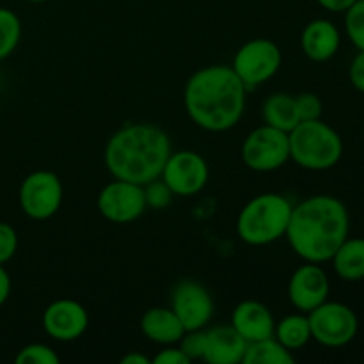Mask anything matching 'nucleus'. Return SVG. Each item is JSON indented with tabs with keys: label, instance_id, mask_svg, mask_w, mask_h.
Masks as SVG:
<instances>
[{
	"label": "nucleus",
	"instance_id": "f257e3e1",
	"mask_svg": "<svg viewBox=\"0 0 364 364\" xmlns=\"http://www.w3.org/2000/svg\"><path fill=\"white\" fill-rule=\"evenodd\" d=\"M247 87L231 66L213 64L188 77L183 105L199 128L213 134L237 127L245 112Z\"/></svg>",
	"mask_w": 364,
	"mask_h": 364
},
{
	"label": "nucleus",
	"instance_id": "f03ea898",
	"mask_svg": "<svg viewBox=\"0 0 364 364\" xmlns=\"http://www.w3.org/2000/svg\"><path fill=\"white\" fill-rule=\"evenodd\" d=\"M350 231V215L343 201L329 194L311 196L294 206L287 240L295 255L309 263L331 262Z\"/></svg>",
	"mask_w": 364,
	"mask_h": 364
},
{
	"label": "nucleus",
	"instance_id": "7ed1b4c3",
	"mask_svg": "<svg viewBox=\"0 0 364 364\" xmlns=\"http://www.w3.org/2000/svg\"><path fill=\"white\" fill-rule=\"evenodd\" d=\"M171 151L166 130L151 123H130L110 135L103 162L116 180L146 185L160 178Z\"/></svg>",
	"mask_w": 364,
	"mask_h": 364
},
{
	"label": "nucleus",
	"instance_id": "20e7f679",
	"mask_svg": "<svg viewBox=\"0 0 364 364\" xmlns=\"http://www.w3.org/2000/svg\"><path fill=\"white\" fill-rule=\"evenodd\" d=\"M294 205L276 192L258 194L244 205L237 219V233L252 247L270 245L287 235Z\"/></svg>",
	"mask_w": 364,
	"mask_h": 364
},
{
	"label": "nucleus",
	"instance_id": "39448f33",
	"mask_svg": "<svg viewBox=\"0 0 364 364\" xmlns=\"http://www.w3.org/2000/svg\"><path fill=\"white\" fill-rule=\"evenodd\" d=\"M290 160L306 171H327L338 166L343 156L341 135L320 119L301 121L291 132Z\"/></svg>",
	"mask_w": 364,
	"mask_h": 364
},
{
	"label": "nucleus",
	"instance_id": "423d86ee",
	"mask_svg": "<svg viewBox=\"0 0 364 364\" xmlns=\"http://www.w3.org/2000/svg\"><path fill=\"white\" fill-rule=\"evenodd\" d=\"M311 340L323 347H345L358 336L359 320L354 309L343 302L326 301L308 313Z\"/></svg>",
	"mask_w": 364,
	"mask_h": 364
},
{
	"label": "nucleus",
	"instance_id": "0eeeda50",
	"mask_svg": "<svg viewBox=\"0 0 364 364\" xmlns=\"http://www.w3.org/2000/svg\"><path fill=\"white\" fill-rule=\"evenodd\" d=\"M242 160L255 173H272L290 160L288 132L262 124L245 137L242 144Z\"/></svg>",
	"mask_w": 364,
	"mask_h": 364
},
{
	"label": "nucleus",
	"instance_id": "6e6552de",
	"mask_svg": "<svg viewBox=\"0 0 364 364\" xmlns=\"http://www.w3.org/2000/svg\"><path fill=\"white\" fill-rule=\"evenodd\" d=\"M283 63L281 48L267 38L244 43L235 53L231 68L247 89H255L276 77Z\"/></svg>",
	"mask_w": 364,
	"mask_h": 364
},
{
	"label": "nucleus",
	"instance_id": "1a4fd4ad",
	"mask_svg": "<svg viewBox=\"0 0 364 364\" xmlns=\"http://www.w3.org/2000/svg\"><path fill=\"white\" fill-rule=\"evenodd\" d=\"M63 181L52 171H34L21 181L18 191L20 208L28 219L46 220L63 205Z\"/></svg>",
	"mask_w": 364,
	"mask_h": 364
},
{
	"label": "nucleus",
	"instance_id": "9d476101",
	"mask_svg": "<svg viewBox=\"0 0 364 364\" xmlns=\"http://www.w3.org/2000/svg\"><path fill=\"white\" fill-rule=\"evenodd\" d=\"M98 212L103 219L112 224H130L146 212L144 187L127 180H116L107 183L96 199Z\"/></svg>",
	"mask_w": 364,
	"mask_h": 364
},
{
	"label": "nucleus",
	"instance_id": "9b49d317",
	"mask_svg": "<svg viewBox=\"0 0 364 364\" xmlns=\"http://www.w3.org/2000/svg\"><path fill=\"white\" fill-rule=\"evenodd\" d=\"M160 178L166 181L174 196L192 198L208 183L210 167L206 160L192 149L171 151Z\"/></svg>",
	"mask_w": 364,
	"mask_h": 364
},
{
	"label": "nucleus",
	"instance_id": "f8f14e48",
	"mask_svg": "<svg viewBox=\"0 0 364 364\" xmlns=\"http://www.w3.org/2000/svg\"><path fill=\"white\" fill-rule=\"evenodd\" d=\"M171 309L176 313L185 331L205 329L213 316V299L201 283L185 279L174 287Z\"/></svg>",
	"mask_w": 364,
	"mask_h": 364
},
{
	"label": "nucleus",
	"instance_id": "ddd939ff",
	"mask_svg": "<svg viewBox=\"0 0 364 364\" xmlns=\"http://www.w3.org/2000/svg\"><path fill=\"white\" fill-rule=\"evenodd\" d=\"M89 315L80 302L73 299H59L46 306L43 313V329L52 340L75 341L87 331Z\"/></svg>",
	"mask_w": 364,
	"mask_h": 364
},
{
	"label": "nucleus",
	"instance_id": "4468645a",
	"mask_svg": "<svg viewBox=\"0 0 364 364\" xmlns=\"http://www.w3.org/2000/svg\"><path fill=\"white\" fill-rule=\"evenodd\" d=\"M331 283L320 263L301 265L288 281V299L301 313H309L329 299Z\"/></svg>",
	"mask_w": 364,
	"mask_h": 364
},
{
	"label": "nucleus",
	"instance_id": "2eb2a0df",
	"mask_svg": "<svg viewBox=\"0 0 364 364\" xmlns=\"http://www.w3.org/2000/svg\"><path fill=\"white\" fill-rule=\"evenodd\" d=\"M231 326L247 343L274 336L276 320L263 302L244 301L231 313Z\"/></svg>",
	"mask_w": 364,
	"mask_h": 364
},
{
	"label": "nucleus",
	"instance_id": "dca6fc26",
	"mask_svg": "<svg viewBox=\"0 0 364 364\" xmlns=\"http://www.w3.org/2000/svg\"><path fill=\"white\" fill-rule=\"evenodd\" d=\"M247 341L233 329V326H215L205 331V355L210 364H238L245 354Z\"/></svg>",
	"mask_w": 364,
	"mask_h": 364
},
{
	"label": "nucleus",
	"instance_id": "f3484780",
	"mask_svg": "<svg viewBox=\"0 0 364 364\" xmlns=\"http://www.w3.org/2000/svg\"><path fill=\"white\" fill-rule=\"evenodd\" d=\"M341 36L336 25L326 18L309 21L301 34V48L308 59L315 63H326L338 53Z\"/></svg>",
	"mask_w": 364,
	"mask_h": 364
},
{
	"label": "nucleus",
	"instance_id": "a211bd4d",
	"mask_svg": "<svg viewBox=\"0 0 364 364\" xmlns=\"http://www.w3.org/2000/svg\"><path fill=\"white\" fill-rule=\"evenodd\" d=\"M141 331L149 341L156 345H176L187 333L183 323L171 308L156 306L149 308L141 318Z\"/></svg>",
	"mask_w": 364,
	"mask_h": 364
},
{
	"label": "nucleus",
	"instance_id": "6ab92c4d",
	"mask_svg": "<svg viewBox=\"0 0 364 364\" xmlns=\"http://www.w3.org/2000/svg\"><path fill=\"white\" fill-rule=\"evenodd\" d=\"M333 269L338 277L348 283L364 279V238H345L333 258Z\"/></svg>",
	"mask_w": 364,
	"mask_h": 364
},
{
	"label": "nucleus",
	"instance_id": "aec40b11",
	"mask_svg": "<svg viewBox=\"0 0 364 364\" xmlns=\"http://www.w3.org/2000/svg\"><path fill=\"white\" fill-rule=\"evenodd\" d=\"M262 116L265 124L279 128L283 132H291L301 119H299L297 107H295V96L288 92H274L263 102Z\"/></svg>",
	"mask_w": 364,
	"mask_h": 364
},
{
	"label": "nucleus",
	"instance_id": "412c9836",
	"mask_svg": "<svg viewBox=\"0 0 364 364\" xmlns=\"http://www.w3.org/2000/svg\"><path fill=\"white\" fill-rule=\"evenodd\" d=\"M274 338L288 350H299L306 347L311 340V327H309L308 313H294L284 316L274 327Z\"/></svg>",
	"mask_w": 364,
	"mask_h": 364
},
{
	"label": "nucleus",
	"instance_id": "4be33fe9",
	"mask_svg": "<svg viewBox=\"0 0 364 364\" xmlns=\"http://www.w3.org/2000/svg\"><path fill=\"white\" fill-rule=\"evenodd\" d=\"M295 355L284 348L274 336L252 341L245 347L242 364H294Z\"/></svg>",
	"mask_w": 364,
	"mask_h": 364
},
{
	"label": "nucleus",
	"instance_id": "5701e85b",
	"mask_svg": "<svg viewBox=\"0 0 364 364\" xmlns=\"http://www.w3.org/2000/svg\"><path fill=\"white\" fill-rule=\"evenodd\" d=\"M21 39V21L16 13L0 7V60L7 59L16 50Z\"/></svg>",
	"mask_w": 364,
	"mask_h": 364
},
{
	"label": "nucleus",
	"instance_id": "b1692460",
	"mask_svg": "<svg viewBox=\"0 0 364 364\" xmlns=\"http://www.w3.org/2000/svg\"><path fill=\"white\" fill-rule=\"evenodd\" d=\"M345 31L352 45L364 52V0H355L345 11Z\"/></svg>",
	"mask_w": 364,
	"mask_h": 364
},
{
	"label": "nucleus",
	"instance_id": "393cba45",
	"mask_svg": "<svg viewBox=\"0 0 364 364\" xmlns=\"http://www.w3.org/2000/svg\"><path fill=\"white\" fill-rule=\"evenodd\" d=\"M14 361L16 364H59L60 359L48 345L31 343L18 352Z\"/></svg>",
	"mask_w": 364,
	"mask_h": 364
},
{
	"label": "nucleus",
	"instance_id": "a878e982",
	"mask_svg": "<svg viewBox=\"0 0 364 364\" xmlns=\"http://www.w3.org/2000/svg\"><path fill=\"white\" fill-rule=\"evenodd\" d=\"M144 187V196H146V205L149 208L162 210L166 208L167 205H171L174 194L171 192V188L167 187L166 181L162 178H156V180L149 181V183L142 185Z\"/></svg>",
	"mask_w": 364,
	"mask_h": 364
},
{
	"label": "nucleus",
	"instance_id": "bb28decb",
	"mask_svg": "<svg viewBox=\"0 0 364 364\" xmlns=\"http://www.w3.org/2000/svg\"><path fill=\"white\" fill-rule=\"evenodd\" d=\"M295 107H297V114L301 121H311L322 117L323 103L315 92H301L299 96H295Z\"/></svg>",
	"mask_w": 364,
	"mask_h": 364
},
{
	"label": "nucleus",
	"instance_id": "cd10ccee",
	"mask_svg": "<svg viewBox=\"0 0 364 364\" xmlns=\"http://www.w3.org/2000/svg\"><path fill=\"white\" fill-rule=\"evenodd\" d=\"M180 348L191 361H203L205 355V329L187 331L180 340Z\"/></svg>",
	"mask_w": 364,
	"mask_h": 364
},
{
	"label": "nucleus",
	"instance_id": "c85d7f7f",
	"mask_svg": "<svg viewBox=\"0 0 364 364\" xmlns=\"http://www.w3.org/2000/svg\"><path fill=\"white\" fill-rule=\"evenodd\" d=\"M18 251V233L11 224L0 223V265L13 259Z\"/></svg>",
	"mask_w": 364,
	"mask_h": 364
},
{
	"label": "nucleus",
	"instance_id": "c756f323",
	"mask_svg": "<svg viewBox=\"0 0 364 364\" xmlns=\"http://www.w3.org/2000/svg\"><path fill=\"white\" fill-rule=\"evenodd\" d=\"M153 363L155 364H191L192 361L187 358V354H185L180 347L166 345V348H162V350L153 358Z\"/></svg>",
	"mask_w": 364,
	"mask_h": 364
},
{
	"label": "nucleus",
	"instance_id": "7c9ffc66",
	"mask_svg": "<svg viewBox=\"0 0 364 364\" xmlns=\"http://www.w3.org/2000/svg\"><path fill=\"white\" fill-rule=\"evenodd\" d=\"M348 78H350V84L354 85L355 91L363 92L364 95V52L359 50L358 55L352 59L350 68H348Z\"/></svg>",
	"mask_w": 364,
	"mask_h": 364
},
{
	"label": "nucleus",
	"instance_id": "2f4dec72",
	"mask_svg": "<svg viewBox=\"0 0 364 364\" xmlns=\"http://www.w3.org/2000/svg\"><path fill=\"white\" fill-rule=\"evenodd\" d=\"M316 2L331 13H345L355 0H316Z\"/></svg>",
	"mask_w": 364,
	"mask_h": 364
},
{
	"label": "nucleus",
	"instance_id": "473e14b6",
	"mask_svg": "<svg viewBox=\"0 0 364 364\" xmlns=\"http://www.w3.org/2000/svg\"><path fill=\"white\" fill-rule=\"evenodd\" d=\"M11 295V276L4 265H0V308L7 302Z\"/></svg>",
	"mask_w": 364,
	"mask_h": 364
},
{
	"label": "nucleus",
	"instance_id": "72a5a7b5",
	"mask_svg": "<svg viewBox=\"0 0 364 364\" xmlns=\"http://www.w3.org/2000/svg\"><path fill=\"white\" fill-rule=\"evenodd\" d=\"M149 363H151L149 361V358L139 354V352H130V354L121 358V364H149Z\"/></svg>",
	"mask_w": 364,
	"mask_h": 364
},
{
	"label": "nucleus",
	"instance_id": "f704fd0d",
	"mask_svg": "<svg viewBox=\"0 0 364 364\" xmlns=\"http://www.w3.org/2000/svg\"><path fill=\"white\" fill-rule=\"evenodd\" d=\"M27 2H32V4H43V2H48V0H27Z\"/></svg>",
	"mask_w": 364,
	"mask_h": 364
}]
</instances>
